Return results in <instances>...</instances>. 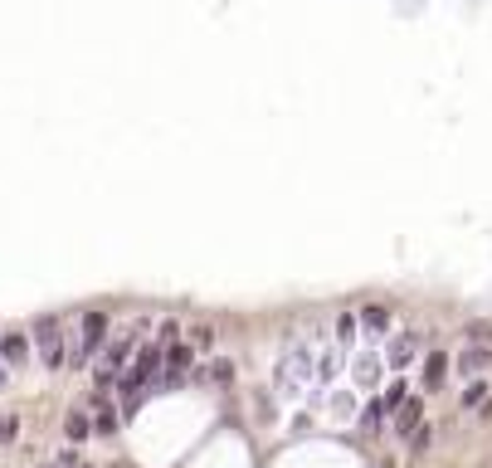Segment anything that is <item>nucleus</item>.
I'll return each mask as SVG.
<instances>
[{
    "mask_svg": "<svg viewBox=\"0 0 492 468\" xmlns=\"http://www.w3.org/2000/svg\"><path fill=\"white\" fill-rule=\"evenodd\" d=\"M356 322H361V337H365V341H385L395 327H400L395 308H385V303H365V308H356Z\"/></svg>",
    "mask_w": 492,
    "mask_h": 468,
    "instance_id": "nucleus-9",
    "label": "nucleus"
},
{
    "mask_svg": "<svg viewBox=\"0 0 492 468\" xmlns=\"http://www.w3.org/2000/svg\"><path fill=\"white\" fill-rule=\"evenodd\" d=\"M347 376H351V390L361 395H375L381 390V381L390 376V371H385V357H381V341H356L351 347V357H347Z\"/></svg>",
    "mask_w": 492,
    "mask_h": 468,
    "instance_id": "nucleus-5",
    "label": "nucleus"
},
{
    "mask_svg": "<svg viewBox=\"0 0 492 468\" xmlns=\"http://www.w3.org/2000/svg\"><path fill=\"white\" fill-rule=\"evenodd\" d=\"M15 439H20V420H15V415H0V449L15 444Z\"/></svg>",
    "mask_w": 492,
    "mask_h": 468,
    "instance_id": "nucleus-17",
    "label": "nucleus"
},
{
    "mask_svg": "<svg viewBox=\"0 0 492 468\" xmlns=\"http://www.w3.org/2000/svg\"><path fill=\"white\" fill-rule=\"evenodd\" d=\"M88 434H93V424H88V415H73V420H69V439H73V444H78V439H88Z\"/></svg>",
    "mask_w": 492,
    "mask_h": 468,
    "instance_id": "nucleus-19",
    "label": "nucleus"
},
{
    "mask_svg": "<svg viewBox=\"0 0 492 468\" xmlns=\"http://www.w3.org/2000/svg\"><path fill=\"white\" fill-rule=\"evenodd\" d=\"M488 376H468L463 381V390H458V405H463V410H478V405H483L488 400Z\"/></svg>",
    "mask_w": 492,
    "mask_h": 468,
    "instance_id": "nucleus-16",
    "label": "nucleus"
},
{
    "mask_svg": "<svg viewBox=\"0 0 492 468\" xmlns=\"http://www.w3.org/2000/svg\"><path fill=\"white\" fill-rule=\"evenodd\" d=\"M444 376H448V351H429L424 347V357H420V390L434 395L439 386H444Z\"/></svg>",
    "mask_w": 492,
    "mask_h": 468,
    "instance_id": "nucleus-12",
    "label": "nucleus"
},
{
    "mask_svg": "<svg viewBox=\"0 0 492 468\" xmlns=\"http://www.w3.org/2000/svg\"><path fill=\"white\" fill-rule=\"evenodd\" d=\"M454 371L463 381L468 376H488V371H492V341L488 337H468L463 347L454 351Z\"/></svg>",
    "mask_w": 492,
    "mask_h": 468,
    "instance_id": "nucleus-8",
    "label": "nucleus"
},
{
    "mask_svg": "<svg viewBox=\"0 0 492 468\" xmlns=\"http://www.w3.org/2000/svg\"><path fill=\"white\" fill-rule=\"evenodd\" d=\"M0 361H5L10 376L35 366V341H29V332H10V337H0Z\"/></svg>",
    "mask_w": 492,
    "mask_h": 468,
    "instance_id": "nucleus-10",
    "label": "nucleus"
},
{
    "mask_svg": "<svg viewBox=\"0 0 492 468\" xmlns=\"http://www.w3.org/2000/svg\"><path fill=\"white\" fill-rule=\"evenodd\" d=\"M351 420H356V430H361V434H381L385 424H390V405H385L381 395H365V400L356 405Z\"/></svg>",
    "mask_w": 492,
    "mask_h": 468,
    "instance_id": "nucleus-11",
    "label": "nucleus"
},
{
    "mask_svg": "<svg viewBox=\"0 0 492 468\" xmlns=\"http://www.w3.org/2000/svg\"><path fill=\"white\" fill-rule=\"evenodd\" d=\"M390 424H395V434H400V439H410V434L424 424V395H405V405L390 415Z\"/></svg>",
    "mask_w": 492,
    "mask_h": 468,
    "instance_id": "nucleus-13",
    "label": "nucleus"
},
{
    "mask_svg": "<svg viewBox=\"0 0 492 468\" xmlns=\"http://www.w3.org/2000/svg\"><path fill=\"white\" fill-rule=\"evenodd\" d=\"M161 347H166V337H156V341H142L137 347V357L127 361V371L118 376V386H112V395H118V415L122 420H132V415L142 410L152 395H161Z\"/></svg>",
    "mask_w": 492,
    "mask_h": 468,
    "instance_id": "nucleus-2",
    "label": "nucleus"
},
{
    "mask_svg": "<svg viewBox=\"0 0 492 468\" xmlns=\"http://www.w3.org/2000/svg\"><path fill=\"white\" fill-rule=\"evenodd\" d=\"M429 444H434V424H420V430L410 434V449H414V454H424Z\"/></svg>",
    "mask_w": 492,
    "mask_h": 468,
    "instance_id": "nucleus-18",
    "label": "nucleus"
},
{
    "mask_svg": "<svg viewBox=\"0 0 492 468\" xmlns=\"http://www.w3.org/2000/svg\"><path fill=\"white\" fill-rule=\"evenodd\" d=\"M118 420H122V415H118V405H112V400L93 405V415H88L93 434H112V430H118Z\"/></svg>",
    "mask_w": 492,
    "mask_h": 468,
    "instance_id": "nucleus-15",
    "label": "nucleus"
},
{
    "mask_svg": "<svg viewBox=\"0 0 492 468\" xmlns=\"http://www.w3.org/2000/svg\"><path fill=\"white\" fill-rule=\"evenodd\" d=\"M327 337L341 341V347H356V341H361V322H356V312H337L332 327H327Z\"/></svg>",
    "mask_w": 492,
    "mask_h": 468,
    "instance_id": "nucleus-14",
    "label": "nucleus"
},
{
    "mask_svg": "<svg viewBox=\"0 0 492 468\" xmlns=\"http://www.w3.org/2000/svg\"><path fill=\"white\" fill-rule=\"evenodd\" d=\"M10 390V371H5V361H0V395Z\"/></svg>",
    "mask_w": 492,
    "mask_h": 468,
    "instance_id": "nucleus-20",
    "label": "nucleus"
},
{
    "mask_svg": "<svg viewBox=\"0 0 492 468\" xmlns=\"http://www.w3.org/2000/svg\"><path fill=\"white\" fill-rule=\"evenodd\" d=\"M29 341H35V366H69V322L64 317H45L29 327Z\"/></svg>",
    "mask_w": 492,
    "mask_h": 468,
    "instance_id": "nucleus-6",
    "label": "nucleus"
},
{
    "mask_svg": "<svg viewBox=\"0 0 492 468\" xmlns=\"http://www.w3.org/2000/svg\"><path fill=\"white\" fill-rule=\"evenodd\" d=\"M381 357H385V371H390V376H405V371L420 366V357H424V332L420 327H395L390 337L381 341Z\"/></svg>",
    "mask_w": 492,
    "mask_h": 468,
    "instance_id": "nucleus-7",
    "label": "nucleus"
},
{
    "mask_svg": "<svg viewBox=\"0 0 492 468\" xmlns=\"http://www.w3.org/2000/svg\"><path fill=\"white\" fill-rule=\"evenodd\" d=\"M146 327H152V317H142L137 327H127V332H118V337H108V341H102V351L93 357V386H98L102 395L118 386V376L127 371V361L137 357V347L146 341V337H142Z\"/></svg>",
    "mask_w": 492,
    "mask_h": 468,
    "instance_id": "nucleus-3",
    "label": "nucleus"
},
{
    "mask_svg": "<svg viewBox=\"0 0 492 468\" xmlns=\"http://www.w3.org/2000/svg\"><path fill=\"white\" fill-rule=\"evenodd\" d=\"M327 337L322 327H302L292 332V341L278 351V366H274V390L283 400H308L312 395V381H317V341Z\"/></svg>",
    "mask_w": 492,
    "mask_h": 468,
    "instance_id": "nucleus-1",
    "label": "nucleus"
},
{
    "mask_svg": "<svg viewBox=\"0 0 492 468\" xmlns=\"http://www.w3.org/2000/svg\"><path fill=\"white\" fill-rule=\"evenodd\" d=\"M108 337H112L108 312H78V322H69V366H93V357L102 351Z\"/></svg>",
    "mask_w": 492,
    "mask_h": 468,
    "instance_id": "nucleus-4",
    "label": "nucleus"
}]
</instances>
